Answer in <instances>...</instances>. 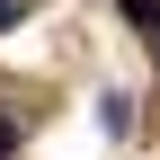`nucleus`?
<instances>
[{"instance_id":"obj_1","label":"nucleus","mask_w":160,"mask_h":160,"mask_svg":"<svg viewBox=\"0 0 160 160\" xmlns=\"http://www.w3.org/2000/svg\"><path fill=\"white\" fill-rule=\"evenodd\" d=\"M125 9H133V18H142V27H160V0H125Z\"/></svg>"},{"instance_id":"obj_2","label":"nucleus","mask_w":160,"mask_h":160,"mask_svg":"<svg viewBox=\"0 0 160 160\" xmlns=\"http://www.w3.org/2000/svg\"><path fill=\"white\" fill-rule=\"evenodd\" d=\"M9 18H18V0H0V27H9Z\"/></svg>"},{"instance_id":"obj_3","label":"nucleus","mask_w":160,"mask_h":160,"mask_svg":"<svg viewBox=\"0 0 160 160\" xmlns=\"http://www.w3.org/2000/svg\"><path fill=\"white\" fill-rule=\"evenodd\" d=\"M9 142H18V133H9V125H0V160H9Z\"/></svg>"}]
</instances>
